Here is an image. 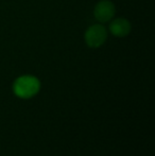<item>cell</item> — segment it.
<instances>
[{
    "label": "cell",
    "instance_id": "1",
    "mask_svg": "<svg viewBox=\"0 0 155 156\" xmlns=\"http://www.w3.org/2000/svg\"><path fill=\"white\" fill-rule=\"evenodd\" d=\"M41 88L38 79L33 76H23L14 82L13 89L17 97L23 99H29L35 96Z\"/></svg>",
    "mask_w": 155,
    "mask_h": 156
},
{
    "label": "cell",
    "instance_id": "4",
    "mask_svg": "<svg viewBox=\"0 0 155 156\" xmlns=\"http://www.w3.org/2000/svg\"><path fill=\"white\" fill-rule=\"evenodd\" d=\"M110 30L117 37L126 36L131 31V23L125 18H117L111 23Z\"/></svg>",
    "mask_w": 155,
    "mask_h": 156
},
{
    "label": "cell",
    "instance_id": "3",
    "mask_svg": "<svg viewBox=\"0 0 155 156\" xmlns=\"http://www.w3.org/2000/svg\"><path fill=\"white\" fill-rule=\"evenodd\" d=\"M95 17L100 23H107L115 15V5L108 0H101L95 8Z\"/></svg>",
    "mask_w": 155,
    "mask_h": 156
},
{
    "label": "cell",
    "instance_id": "2",
    "mask_svg": "<svg viewBox=\"0 0 155 156\" xmlns=\"http://www.w3.org/2000/svg\"><path fill=\"white\" fill-rule=\"evenodd\" d=\"M107 38V31L101 25H93L87 29L85 33V41L91 48H98L105 43Z\"/></svg>",
    "mask_w": 155,
    "mask_h": 156
}]
</instances>
